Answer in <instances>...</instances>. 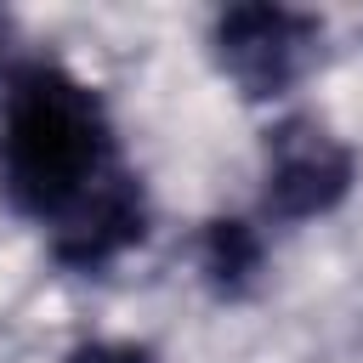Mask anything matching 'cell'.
Masks as SVG:
<instances>
[{
    "label": "cell",
    "mask_w": 363,
    "mask_h": 363,
    "mask_svg": "<svg viewBox=\"0 0 363 363\" xmlns=\"http://www.w3.org/2000/svg\"><path fill=\"white\" fill-rule=\"evenodd\" d=\"M352 147L306 119V113H289L267 130V153H261V204L267 216L278 221H312V216H329L346 193H352Z\"/></svg>",
    "instance_id": "7a4b0ae2"
},
{
    "label": "cell",
    "mask_w": 363,
    "mask_h": 363,
    "mask_svg": "<svg viewBox=\"0 0 363 363\" xmlns=\"http://www.w3.org/2000/svg\"><path fill=\"white\" fill-rule=\"evenodd\" d=\"M62 363H153V357L136 340H79Z\"/></svg>",
    "instance_id": "5b68a950"
},
{
    "label": "cell",
    "mask_w": 363,
    "mask_h": 363,
    "mask_svg": "<svg viewBox=\"0 0 363 363\" xmlns=\"http://www.w3.org/2000/svg\"><path fill=\"white\" fill-rule=\"evenodd\" d=\"M0 34H6V28H0Z\"/></svg>",
    "instance_id": "8992f818"
},
{
    "label": "cell",
    "mask_w": 363,
    "mask_h": 363,
    "mask_svg": "<svg viewBox=\"0 0 363 363\" xmlns=\"http://www.w3.org/2000/svg\"><path fill=\"white\" fill-rule=\"evenodd\" d=\"M318 34H323L318 17L289 11V6H227L210 28V45H216L221 74L244 96L267 102V96H284L306 74Z\"/></svg>",
    "instance_id": "3957f363"
},
{
    "label": "cell",
    "mask_w": 363,
    "mask_h": 363,
    "mask_svg": "<svg viewBox=\"0 0 363 363\" xmlns=\"http://www.w3.org/2000/svg\"><path fill=\"white\" fill-rule=\"evenodd\" d=\"M255 267H261V238L244 221H210V233H204V272H210V284L221 295H238Z\"/></svg>",
    "instance_id": "277c9868"
},
{
    "label": "cell",
    "mask_w": 363,
    "mask_h": 363,
    "mask_svg": "<svg viewBox=\"0 0 363 363\" xmlns=\"http://www.w3.org/2000/svg\"><path fill=\"white\" fill-rule=\"evenodd\" d=\"M0 193L51 233L62 267L96 272L147 233V199L119 159L102 96L62 62H23L0 96Z\"/></svg>",
    "instance_id": "6da1fadb"
}]
</instances>
